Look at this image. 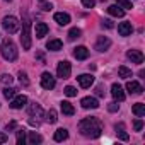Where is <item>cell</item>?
<instances>
[{"mask_svg":"<svg viewBox=\"0 0 145 145\" xmlns=\"http://www.w3.org/2000/svg\"><path fill=\"white\" fill-rule=\"evenodd\" d=\"M109 46H111V39L106 38V36H99L97 41H96V46H94V48H96L97 51H106Z\"/></svg>","mask_w":145,"mask_h":145,"instance_id":"10","label":"cell"},{"mask_svg":"<svg viewBox=\"0 0 145 145\" xmlns=\"http://www.w3.org/2000/svg\"><path fill=\"white\" fill-rule=\"evenodd\" d=\"M46 48H48L50 51H60V50L63 48V44H61L60 39H50V41L46 43Z\"/></svg>","mask_w":145,"mask_h":145,"instance_id":"19","label":"cell"},{"mask_svg":"<svg viewBox=\"0 0 145 145\" xmlns=\"http://www.w3.org/2000/svg\"><path fill=\"white\" fill-rule=\"evenodd\" d=\"M126 56H128V60H131V63H138V65L143 63V53L140 50H128Z\"/></svg>","mask_w":145,"mask_h":145,"instance_id":"7","label":"cell"},{"mask_svg":"<svg viewBox=\"0 0 145 145\" xmlns=\"http://www.w3.org/2000/svg\"><path fill=\"white\" fill-rule=\"evenodd\" d=\"M61 111H63V114H67V116H72V114L75 113V108L72 106L68 101H63V103H61Z\"/></svg>","mask_w":145,"mask_h":145,"instance_id":"22","label":"cell"},{"mask_svg":"<svg viewBox=\"0 0 145 145\" xmlns=\"http://www.w3.org/2000/svg\"><path fill=\"white\" fill-rule=\"evenodd\" d=\"M16 91H17V89H14V87H5V89H4L5 99H12V97L16 96Z\"/></svg>","mask_w":145,"mask_h":145,"instance_id":"32","label":"cell"},{"mask_svg":"<svg viewBox=\"0 0 145 145\" xmlns=\"http://www.w3.org/2000/svg\"><path fill=\"white\" fill-rule=\"evenodd\" d=\"M131 111H133L135 116H145V104L138 103V104H135V106L131 108Z\"/></svg>","mask_w":145,"mask_h":145,"instance_id":"24","label":"cell"},{"mask_svg":"<svg viewBox=\"0 0 145 145\" xmlns=\"http://www.w3.org/2000/svg\"><path fill=\"white\" fill-rule=\"evenodd\" d=\"M27 111H29L31 116H38V118H43L44 116V113H43V109H41V106L38 103H31L27 106Z\"/></svg>","mask_w":145,"mask_h":145,"instance_id":"13","label":"cell"},{"mask_svg":"<svg viewBox=\"0 0 145 145\" xmlns=\"http://www.w3.org/2000/svg\"><path fill=\"white\" fill-rule=\"evenodd\" d=\"M55 21H56L60 26H67V24L70 22V16L65 14V12H56V14H55Z\"/></svg>","mask_w":145,"mask_h":145,"instance_id":"17","label":"cell"},{"mask_svg":"<svg viewBox=\"0 0 145 145\" xmlns=\"http://www.w3.org/2000/svg\"><path fill=\"white\" fill-rule=\"evenodd\" d=\"M118 33L120 36H130L133 33V27H131V22H121L118 26Z\"/></svg>","mask_w":145,"mask_h":145,"instance_id":"16","label":"cell"},{"mask_svg":"<svg viewBox=\"0 0 145 145\" xmlns=\"http://www.w3.org/2000/svg\"><path fill=\"white\" fill-rule=\"evenodd\" d=\"M41 9H43L44 12H50V10L53 9V5H51V4H48V2H43V4H41Z\"/></svg>","mask_w":145,"mask_h":145,"instance_id":"40","label":"cell"},{"mask_svg":"<svg viewBox=\"0 0 145 145\" xmlns=\"http://www.w3.org/2000/svg\"><path fill=\"white\" fill-rule=\"evenodd\" d=\"M46 121H48V123H51V125L58 121V114H56V111H55V109H50V111L46 113Z\"/></svg>","mask_w":145,"mask_h":145,"instance_id":"27","label":"cell"},{"mask_svg":"<svg viewBox=\"0 0 145 145\" xmlns=\"http://www.w3.org/2000/svg\"><path fill=\"white\" fill-rule=\"evenodd\" d=\"M108 12H109L111 16H114V17H123V16H125V10H123L120 5H109V7H108Z\"/></svg>","mask_w":145,"mask_h":145,"instance_id":"21","label":"cell"},{"mask_svg":"<svg viewBox=\"0 0 145 145\" xmlns=\"http://www.w3.org/2000/svg\"><path fill=\"white\" fill-rule=\"evenodd\" d=\"M26 143V130H17V145H24Z\"/></svg>","mask_w":145,"mask_h":145,"instance_id":"30","label":"cell"},{"mask_svg":"<svg viewBox=\"0 0 145 145\" xmlns=\"http://www.w3.org/2000/svg\"><path fill=\"white\" fill-rule=\"evenodd\" d=\"M96 94H97L99 97H104V87H103V86H97V87H96Z\"/></svg>","mask_w":145,"mask_h":145,"instance_id":"41","label":"cell"},{"mask_svg":"<svg viewBox=\"0 0 145 145\" xmlns=\"http://www.w3.org/2000/svg\"><path fill=\"white\" fill-rule=\"evenodd\" d=\"M118 109H120V104H118V103H109V104H108V111H109V113H116Z\"/></svg>","mask_w":145,"mask_h":145,"instance_id":"36","label":"cell"},{"mask_svg":"<svg viewBox=\"0 0 145 145\" xmlns=\"http://www.w3.org/2000/svg\"><path fill=\"white\" fill-rule=\"evenodd\" d=\"M133 128H135V131H140L143 128V121L142 120H135L133 121Z\"/></svg>","mask_w":145,"mask_h":145,"instance_id":"37","label":"cell"},{"mask_svg":"<svg viewBox=\"0 0 145 145\" xmlns=\"http://www.w3.org/2000/svg\"><path fill=\"white\" fill-rule=\"evenodd\" d=\"M118 75H120L121 79H130V77H131V70L121 65V67L118 68Z\"/></svg>","mask_w":145,"mask_h":145,"instance_id":"26","label":"cell"},{"mask_svg":"<svg viewBox=\"0 0 145 145\" xmlns=\"http://www.w3.org/2000/svg\"><path fill=\"white\" fill-rule=\"evenodd\" d=\"M111 96L116 99V101H125V91H123V87L120 86V84H113L111 86Z\"/></svg>","mask_w":145,"mask_h":145,"instance_id":"11","label":"cell"},{"mask_svg":"<svg viewBox=\"0 0 145 145\" xmlns=\"http://www.w3.org/2000/svg\"><path fill=\"white\" fill-rule=\"evenodd\" d=\"M116 2H118V5L121 9H133V5H131L130 0H116Z\"/></svg>","mask_w":145,"mask_h":145,"instance_id":"34","label":"cell"},{"mask_svg":"<svg viewBox=\"0 0 145 145\" xmlns=\"http://www.w3.org/2000/svg\"><path fill=\"white\" fill-rule=\"evenodd\" d=\"M29 123H31L33 126H39V121H34V120H29Z\"/></svg>","mask_w":145,"mask_h":145,"instance_id":"43","label":"cell"},{"mask_svg":"<svg viewBox=\"0 0 145 145\" xmlns=\"http://www.w3.org/2000/svg\"><path fill=\"white\" fill-rule=\"evenodd\" d=\"M80 104H82L84 109H97V108H99V101H97L96 97H91V96L84 97V99L80 101Z\"/></svg>","mask_w":145,"mask_h":145,"instance_id":"9","label":"cell"},{"mask_svg":"<svg viewBox=\"0 0 145 145\" xmlns=\"http://www.w3.org/2000/svg\"><path fill=\"white\" fill-rule=\"evenodd\" d=\"M56 74H58V77H61V79H68L70 74H72V65H70L67 60H61V61L58 63V67H56Z\"/></svg>","mask_w":145,"mask_h":145,"instance_id":"5","label":"cell"},{"mask_svg":"<svg viewBox=\"0 0 145 145\" xmlns=\"http://www.w3.org/2000/svg\"><path fill=\"white\" fill-rule=\"evenodd\" d=\"M0 82H2L4 86H10L14 82V77L10 74H2V75H0Z\"/></svg>","mask_w":145,"mask_h":145,"instance_id":"28","label":"cell"},{"mask_svg":"<svg viewBox=\"0 0 145 145\" xmlns=\"http://www.w3.org/2000/svg\"><path fill=\"white\" fill-rule=\"evenodd\" d=\"M74 56H75L77 60H87V58H89V50H87L86 46H77V48L74 50Z\"/></svg>","mask_w":145,"mask_h":145,"instance_id":"14","label":"cell"},{"mask_svg":"<svg viewBox=\"0 0 145 145\" xmlns=\"http://www.w3.org/2000/svg\"><path fill=\"white\" fill-rule=\"evenodd\" d=\"M63 92H65V96H68V97H75V96H77V89L72 87V86H67Z\"/></svg>","mask_w":145,"mask_h":145,"instance_id":"31","label":"cell"},{"mask_svg":"<svg viewBox=\"0 0 145 145\" xmlns=\"http://www.w3.org/2000/svg\"><path fill=\"white\" fill-rule=\"evenodd\" d=\"M80 34H82V31H80L79 27H72V29L68 31V39H70V41H75L77 38H80Z\"/></svg>","mask_w":145,"mask_h":145,"instance_id":"25","label":"cell"},{"mask_svg":"<svg viewBox=\"0 0 145 145\" xmlns=\"http://www.w3.org/2000/svg\"><path fill=\"white\" fill-rule=\"evenodd\" d=\"M5 2H12V0H5Z\"/></svg>","mask_w":145,"mask_h":145,"instance_id":"44","label":"cell"},{"mask_svg":"<svg viewBox=\"0 0 145 145\" xmlns=\"http://www.w3.org/2000/svg\"><path fill=\"white\" fill-rule=\"evenodd\" d=\"M79 131H80L84 137H87V138H97V137H101V133H103V126H101V121H99L97 118L91 116V118L80 120V123H79Z\"/></svg>","mask_w":145,"mask_h":145,"instance_id":"1","label":"cell"},{"mask_svg":"<svg viewBox=\"0 0 145 145\" xmlns=\"http://www.w3.org/2000/svg\"><path fill=\"white\" fill-rule=\"evenodd\" d=\"M0 51H2V56L5 60H9V61L17 60V46H16V43L10 38H5L2 41V48H0Z\"/></svg>","mask_w":145,"mask_h":145,"instance_id":"2","label":"cell"},{"mask_svg":"<svg viewBox=\"0 0 145 145\" xmlns=\"http://www.w3.org/2000/svg\"><path fill=\"white\" fill-rule=\"evenodd\" d=\"M82 5L87 7V9H92L96 5V0H82Z\"/></svg>","mask_w":145,"mask_h":145,"instance_id":"38","label":"cell"},{"mask_svg":"<svg viewBox=\"0 0 145 145\" xmlns=\"http://www.w3.org/2000/svg\"><path fill=\"white\" fill-rule=\"evenodd\" d=\"M55 84H56V80H55V77L50 74V72H44V74L41 75V87H43V89L51 91V89L55 87Z\"/></svg>","mask_w":145,"mask_h":145,"instance_id":"6","label":"cell"},{"mask_svg":"<svg viewBox=\"0 0 145 145\" xmlns=\"http://www.w3.org/2000/svg\"><path fill=\"white\" fill-rule=\"evenodd\" d=\"M101 26L106 27V29H113V27H114L113 21H109V19H103V21H101Z\"/></svg>","mask_w":145,"mask_h":145,"instance_id":"35","label":"cell"},{"mask_svg":"<svg viewBox=\"0 0 145 145\" xmlns=\"http://www.w3.org/2000/svg\"><path fill=\"white\" fill-rule=\"evenodd\" d=\"M48 34V26L44 24V22H38L36 24V38H44Z\"/></svg>","mask_w":145,"mask_h":145,"instance_id":"18","label":"cell"},{"mask_svg":"<svg viewBox=\"0 0 145 145\" xmlns=\"http://www.w3.org/2000/svg\"><path fill=\"white\" fill-rule=\"evenodd\" d=\"M9 140V135L7 133H0V143H5Z\"/></svg>","mask_w":145,"mask_h":145,"instance_id":"42","label":"cell"},{"mask_svg":"<svg viewBox=\"0 0 145 145\" xmlns=\"http://www.w3.org/2000/svg\"><path fill=\"white\" fill-rule=\"evenodd\" d=\"M22 50H31V19L24 14L22 17V33H21Z\"/></svg>","mask_w":145,"mask_h":145,"instance_id":"3","label":"cell"},{"mask_svg":"<svg viewBox=\"0 0 145 145\" xmlns=\"http://www.w3.org/2000/svg\"><path fill=\"white\" fill-rule=\"evenodd\" d=\"M126 91H128L130 94H142V92H143V87H142L138 82L130 80V82L126 84Z\"/></svg>","mask_w":145,"mask_h":145,"instance_id":"15","label":"cell"},{"mask_svg":"<svg viewBox=\"0 0 145 145\" xmlns=\"http://www.w3.org/2000/svg\"><path fill=\"white\" fill-rule=\"evenodd\" d=\"M27 104V97L26 96H14L10 99V108L12 109H22Z\"/></svg>","mask_w":145,"mask_h":145,"instance_id":"8","label":"cell"},{"mask_svg":"<svg viewBox=\"0 0 145 145\" xmlns=\"http://www.w3.org/2000/svg\"><path fill=\"white\" fill-rule=\"evenodd\" d=\"M114 131L120 135V138H121V140H125V142L128 140V133L125 131V125H123V123H118V125L114 126Z\"/></svg>","mask_w":145,"mask_h":145,"instance_id":"23","label":"cell"},{"mask_svg":"<svg viewBox=\"0 0 145 145\" xmlns=\"http://www.w3.org/2000/svg\"><path fill=\"white\" fill-rule=\"evenodd\" d=\"M43 138L41 135H38L36 131H29V143H41Z\"/></svg>","mask_w":145,"mask_h":145,"instance_id":"29","label":"cell"},{"mask_svg":"<svg viewBox=\"0 0 145 145\" xmlns=\"http://www.w3.org/2000/svg\"><path fill=\"white\" fill-rule=\"evenodd\" d=\"M39 2H44V0H39Z\"/></svg>","mask_w":145,"mask_h":145,"instance_id":"45","label":"cell"},{"mask_svg":"<svg viewBox=\"0 0 145 145\" xmlns=\"http://www.w3.org/2000/svg\"><path fill=\"white\" fill-rule=\"evenodd\" d=\"M53 138H55V142H63V140H67V138H68V131H67L65 128H58V130L55 131Z\"/></svg>","mask_w":145,"mask_h":145,"instance_id":"20","label":"cell"},{"mask_svg":"<svg viewBox=\"0 0 145 145\" xmlns=\"http://www.w3.org/2000/svg\"><path fill=\"white\" fill-rule=\"evenodd\" d=\"M2 26H4V29H5L9 34H16V33L19 31V27H21V22H19L14 16H7V17H4V21H2Z\"/></svg>","mask_w":145,"mask_h":145,"instance_id":"4","label":"cell"},{"mask_svg":"<svg viewBox=\"0 0 145 145\" xmlns=\"http://www.w3.org/2000/svg\"><path fill=\"white\" fill-rule=\"evenodd\" d=\"M77 80H79L80 87H84V89H87V87H91V86L94 84V77L89 75V74H82V75H79Z\"/></svg>","mask_w":145,"mask_h":145,"instance_id":"12","label":"cell"},{"mask_svg":"<svg viewBox=\"0 0 145 145\" xmlns=\"http://www.w3.org/2000/svg\"><path fill=\"white\" fill-rule=\"evenodd\" d=\"M16 128H17V123H16V121H10V123L5 126V131L9 133V131H12V130H16Z\"/></svg>","mask_w":145,"mask_h":145,"instance_id":"39","label":"cell"},{"mask_svg":"<svg viewBox=\"0 0 145 145\" xmlns=\"http://www.w3.org/2000/svg\"><path fill=\"white\" fill-rule=\"evenodd\" d=\"M19 82H21L24 87L29 86V79H27V75H26V72H19Z\"/></svg>","mask_w":145,"mask_h":145,"instance_id":"33","label":"cell"}]
</instances>
